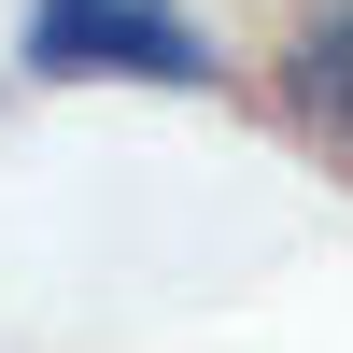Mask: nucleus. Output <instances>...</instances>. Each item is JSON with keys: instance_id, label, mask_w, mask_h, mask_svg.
Returning a JSON list of instances; mask_svg holds the SVG:
<instances>
[{"instance_id": "obj_2", "label": "nucleus", "mask_w": 353, "mask_h": 353, "mask_svg": "<svg viewBox=\"0 0 353 353\" xmlns=\"http://www.w3.org/2000/svg\"><path fill=\"white\" fill-rule=\"evenodd\" d=\"M283 113L353 156V0H311L297 14V43H283Z\"/></svg>"}, {"instance_id": "obj_1", "label": "nucleus", "mask_w": 353, "mask_h": 353, "mask_svg": "<svg viewBox=\"0 0 353 353\" xmlns=\"http://www.w3.org/2000/svg\"><path fill=\"white\" fill-rule=\"evenodd\" d=\"M14 71L28 85H170V99H212L226 43L184 14V0H28Z\"/></svg>"}]
</instances>
